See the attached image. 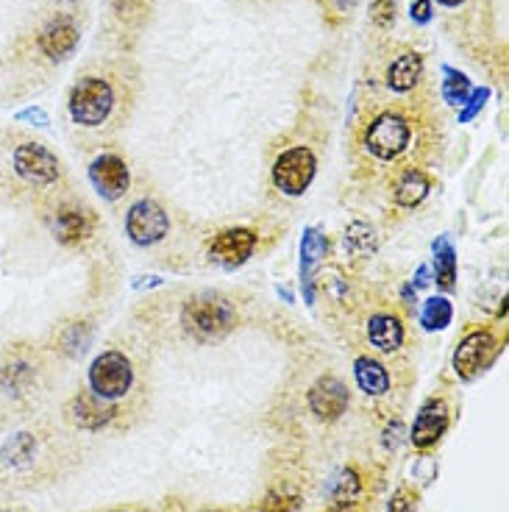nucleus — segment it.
Segmentation results:
<instances>
[{"label":"nucleus","instance_id":"f257e3e1","mask_svg":"<svg viewBox=\"0 0 509 512\" xmlns=\"http://www.w3.org/2000/svg\"><path fill=\"white\" fill-rule=\"evenodd\" d=\"M234 323H237V309L220 293L192 295L181 309V326L198 343L223 340L234 329Z\"/></svg>","mask_w":509,"mask_h":512},{"label":"nucleus","instance_id":"f03ea898","mask_svg":"<svg viewBox=\"0 0 509 512\" xmlns=\"http://www.w3.org/2000/svg\"><path fill=\"white\" fill-rule=\"evenodd\" d=\"M362 145L373 159L379 162H395L412 148V123L401 112H382L365 128Z\"/></svg>","mask_w":509,"mask_h":512},{"label":"nucleus","instance_id":"7ed1b4c3","mask_svg":"<svg viewBox=\"0 0 509 512\" xmlns=\"http://www.w3.org/2000/svg\"><path fill=\"white\" fill-rule=\"evenodd\" d=\"M73 123L84 128H95L106 123V117L115 109V90L112 84L101 76H84L76 87L70 90L67 101Z\"/></svg>","mask_w":509,"mask_h":512},{"label":"nucleus","instance_id":"20e7f679","mask_svg":"<svg viewBox=\"0 0 509 512\" xmlns=\"http://www.w3.org/2000/svg\"><path fill=\"white\" fill-rule=\"evenodd\" d=\"M131 384H134V368L123 351H103L101 357H95L90 368V387L95 396L117 401L131 390Z\"/></svg>","mask_w":509,"mask_h":512},{"label":"nucleus","instance_id":"39448f33","mask_svg":"<svg viewBox=\"0 0 509 512\" xmlns=\"http://www.w3.org/2000/svg\"><path fill=\"white\" fill-rule=\"evenodd\" d=\"M318 173V159L306 148V145H295L290 151L276 159L273 165V184L279 187L284 195H304L309 190V184Z\"/></svg>","mask_w":509,"mask_h":512},{"label":"nucleus","instance_id":"423d86ee","mask_svg":"<svg viewBox=\"0 0 509 512\" xmlns=\"http://www.w3.org/2000/svg\"><path fill=\"white\" fill-rule=\"evenodd\" d=\"M14 173L31 187H51L62 176V167L53 151H48L42 142H23L12 154Z\"/></svg>","mask_w":509,"mask_h":512},{"label":"nucleus","instance_id":"0eeeda50","mask_svg":"<svg viewBox=\"0 0 509 512\" xmlns=\"http://www.w3.org/2000/svg\"><path fill=\"white\" fill-rule=\"evenodd\" d=\"M126 231L128 237L137 245H156L162 243L170 231V220H167V212L156 201H148L142 198L137 204L128 209L126 218Z\"/></svg>","mask_w":509,"mask_h":512},{"label":"nucleus","instance_id":"6e6552de","mask_svg":"<svg viewBox=\"0 0 509 512\" xmlns=\"http://www.w3.org/2000/svg\"><path fill=\"white\" fill-rule=\"evenodd\" d=\"M256 243H259V237H256L254 229L217 231L209 240V259L223 265V268H237V265L251 259Z\"/></svg>","mask_w":509,"mask_h":512},{"label":"nucleus","instance_id":"1a4fd4ad","mask_svg":"<svg viewBox=\"0 0 509 512\" xmlns=\"http://www.w3.org/2000/svg\"><path fill=\"white\" fill-rule=\"evenodd\" d=\"M493 354H496V337L487 329L471 332L454 351V371L459 379H473L493 359Z\"/></svg>","mask_w":509,"mask_h":512},{"label":"nucleus","instance_id":"9d476101","mask_svg":"<svg viewBox=\"0 0 509 512\" xmlns=\"http://www.w3.org/2000/svg\"><path fill=\"white\" fill-rule=\"evenodd\" d=\"M98 229V218L87 206H59L53 215V237L62 245H81Z\"/></svg>","mask_w":509,"mask_h":512},{"label":"nucleus","instance_id":"9b49d317","mask_svg":"<svg viewBox=\"0 0 509 512\" xmlns=\"http://www.w3.org/2000/svg\"><path fill=\"white\" fill-rule=\"evenodd\" d=\"M348 387L337 376H323L309 390V410L318 421H337L348 410Z\"/></svg>","mask_w":509,"mask_h":512},{"label":"nucleus","instance_id":"f8f14e48","mask_svg":"<svg viewBox=\"0 0 509 512\" xmlns=\"http://www.w3.org/2000/svg\"><path fill=\"white\" fill-rule=\"evenodd\" d=\"M448 429V404L443 398H429L420 407L418 418L412 423V446L426 451L440 443V437L446 435Z\"/></svg>","mask_w":509,"mask_h":512},{"label":"nucleus","instance_id":"ddd939ff","mask_svg":"<svg viewBox=\"0 0 509 512\" xmlns=\"http://www.w3.org/2000/svg\"><path fill=\"white\" fill-rule=\"evenodd\" d=\"M90 179L95 190L101 192L106 201H117L128 192L131 176H128V165L117 154L98 156L90 165Z\"/></svg>","mask_w":509,"mask_h":512},{"label":"nucleus","instance_id":"4468645a","mask_svg":"<svg viewBox=\"0 0 509 512\" xmlns=\"http://www.w3.org/2000/svg\"><path fill=\"white\" fill-rule=\"evenodd\" d=\"M67 421L78 426V429H87V432H95L101 429L106 423L115 418V407L112 401L106 398L95 396V393H78L70 404H67Z\"/></svg>","mask_w":509,"mask_h":512},{"label":"nucleus","instance_id":"2eb2a0df","mask_svg":"<svg viewBox=\"0 0 509 512\" xmlns=\"http://www.w3.org/2000/svg\"><path fill=\"white\" fill-rule=\"evenodd\" d=\"M78 45V28L70 20H53L42 28L39 34V51L45 53L51 62H62L70 53L76 51Z\"/></svg>","mask_w":509,"mask_h":512},{"label":"nucleus","instance_id":"dca6fc26","mask_svg":"<svg viewBox=\"0 0 509 512\" xmlns=\"http://www.w3.org/2000/svg\"><path fill=\"white\" fill-rule=\"evenodd\" d=\"M368 340L373 348H379L384 354H393L407 340L404 320L398 318L395 312H379V315H373L368 323Z\"/></svg>","mask_w":509,"mask_h":512},{"label":"nucleus","instance_id":"f3484780","mask_svg":"<svg viewBox=\"0 0 509 512\" xmlns=\"http://www.w3.org/2000/svg\"><path fill=\"white\" fill-rule=\"evenodd\" d=\"M432 190V176L420 167H407L398 181H395V204L401 209H415V206Z\"/></svg>","mask_w":509,"mask_h":512},{"label":"nucleus","instance_id":"a211bd4d","mask_svg":"<svg viewBox=\"0 0 509 512\" xmlns=\"http://www.w3.org/2000/svg\"><path fill=\"white\" fill-rule=\"evenodd\" d=\"M420 76H423V59L420 53H401L395 56L390 67H387V87L393 92H409L418 87Z\"/></svg>","mask_w":509,"mask_h":512},{"label":"nucleus","instance_id":"6ab92c4d","mask_svg":"<svg viewBox=\"0 0 509 512\" xmlns=\"http://www.w3.org/2000/svg\"><path fill=\"white\" fill-rule=\"evenodd\" d=\"M376 245H379V237H376V229L370 226L368 220H351L348 229L343 231V251L354 262L370 259L376 254Z\"/></svg>","mask_w":509,"mask_h":512},{"label":"nucleus","instance_id":"aec40b11","mask_svg":"<svg viewBox=\"0 0 509 512\" xmlns=\"http://www.w3.org/2000/svg\"><path fill=\"white\" fill-rule=\"evenodd\" d=\"M34 457H37V437L31 432H17L0 448V465H6L9 471H23L34 462Z\"/></svg>","mask_w":509,"mask_h":512},{"label":"nucleus","instance_id":"412c9836","mask_svg":"<svg viewBox=\"0 0 509 512\" xmlns=\"http://www.w3.org/2000/svg\"><path fill=\"white\" fill-rule=\"evenodd\" d=\"M354 373H357L359 390L365 396H384L390 390V373H387V368H384L379 359L359 357L354 362Z\"/></svg>","mask_w":509,"mask_h":512},{"label":"nucleus","instance_id":"4be33fe9","mask_svg":"<svg viewBox=\"0 0 509 512\" xmlns=\"http://www.w3.org/2000/svg\"><path fill=\"white\" fill-rule=\"evenodd\" d=\"M92 343V323L87 320H73L62 326V332L56 334V351L64 357H81Z\"/></svg>","mask_w":509,"mask_h":512},{"label":"nucleus","instance_id":"5701e85b","mask_svg":"<svg viewBox=\"0 0 509 512\" xmlns=\"http://www.w3.org/2000/svg\"><path fill=\"white\" fill-rule=\"evenodd\" d=\"M362 496V476L354 468H343L340 474L331 479L329 485V499L334 507H351L354 501Z\"/></svg>","mask_w":509,"mask_h":512},{"label":"nucleus","instance_id":"b1692460","mask_svg":"<svg viewBox=\"0 0 509 512\" xmlns=\"http://www.w3.org/2000/svg\"><path fill=\"white\" fill-rule=\"evenodd\" d=\"M434 273H437V284L443 290L454 287V279H457V254H454V248L446 240H440L437 248H434Z\"/></svg>","mask_w":509,"mask_h":512},{"label":"nucleus","instance_id":"393cba45","mask_svg":"<svg viewBox=\"0 0 509 512\" xmlns=\"http://www.w3.org/2000/svg\"><path fill=\"white\" fill-rule=\"evenodd\" d=\"M323 251H326V240L320 237V231H306L304 243H301V276L304 279H309L315 273V268L323 262Z\"/></svg>","mask_w":509,"mask_h":512},{"label":"nucleus","instance_id":"a878e982","mask_svg":"<svg viewBox=\"0 0 509 512\" xmlns=\"http://www.w3.org/2000/svg\"><path fill=\"white\" fill-rule=\"evenodd\" d=\"M454 318V307H451V301L443 298V295H437V298H429L426 301V307H423V326L426 329H446L448 323Z\"/></svg>","mask_w":509,"mask_h":512},{"label":"nucleus","instance_id":"bb28decb","mask_svg":"<svg viewBox=\"0 0 509 512\" xmlns=\"http://www.w3.org/2000/svg\"><path fill=\"white\" fill-rule=\"evenodd\" d=\"M304 507V499L298 493H290V490H273L265 496L259 512H301Z\"/></svg>","mask_w":509,"mask_h":512},{"label":"nucleus","instance_id":"cd10ccee","mask_svg":"<svg viewBox=\"0 0 509 512\" xmlns=\"http://www.w3.org/2000/svg\"><path fill=\"white\" fill-rule=\"evenodd\" d=\"M446 98L451 103H462L468 95H471V81L462 76V73H454V70H446Z\"/></svg>","mask_w":509,"mask_h":512},{"label":"nucleus","instance_id":"c85d7f7f","mask_svg":"<svg viewBox=\"0 0 509 512\" xmlns=\"http://www.w3.org/2000/svg\"><path fill=\"white\" fill-rule=\"evenodd\" d=\"M387 512H418V496L409 487H398L390 499V510Z\"/></svg>","mask_w":509,"mask_h":512},{"label":"nucleus","instance_id":"c756f323","mask_svg":"<svg viewBox=\"0 0 509 512\" xmlns=\"http://www.w3.org/2000/svg\"><path fill=\"white\" fill-rule=\"evenodd\" d=\"M395 17V0H376L373 3V23L387 28Z\"/></svg>","mask_w":509,"mask_h":512},{"label":"nucleus","instance_id":"7c9ffc66","mask_svg":"<svg viewBox=\"0 0 509 512\" xmlns=\"http://www.w3.org/2000/svg\"><path fill=\"white\" fill-rule=\"evenodd\" d=\"M412 20L420 23V26L429 23V20H432V0H415V3H412Z\"/></svg>","mask_w":509,"mask_h":512},{"label":"nucleus","instance_id":"2f4dec72","mask_svg":"<svg viewBox=\"0 0 509 512\" xmlns=\"http://www.w3.org/2000/svg\"><path fill=\"white\" fill-rule=\"evenodd\" d=\"M326 6H329V12L340 14V17H348V14L357 9L359 0H323Z\"/></svg>","mask_w":509,"mask_h":512},{"label":"nucleus","instance_id":"473e14b6","mask_svg":"<svg viewBox=\"0 0 509 512\" xmlns=\"http://www.w3.org/2000/svg\"><path fill=\"white\" fill-rule=\"evenodd\" d=\"M115 9L120 14H131L134 9H140V0H115Z\"/></svg>","mask_w":509,"mask_h":512},{"label":"nucleus","instance_id":"72a5a7b5","mask_svg":"<svg viewBox=\"0 0 509 512\" xmlns=\"http://www.w3.org/2000/svg\"><path fill=\"white\" fill-rule=\"evenodd\" d=\"M20 120H39V126H45L48 123V117H45V112L42 109H31V112H20Z\"/></svg>","mask_w":509,"mask_h":512},{"label":"nucleus","instance_id":"f704fd0d","mask_svg":"<svg viewBox=\"0 0 509 512\" xmlns=\"http://www.w3.org/2000/svg\"><path fill=\"white\" fill-rule=\"evenodd\" d=\"M437 3H443V6H448V9H457V6H462L465 0H437Z\"/></svg>","mask_w":509,"mask_h":512},{"label":"nucleus","instance_id":"c9c22d12","mask_svg":"<svg viewBox=\"0 0 509 512\" xmlns=\"http://www.w3.org/2000/svg\"><path fill=\"white\" fill-rule=\"evenodd\" d=\"M204 512H217V510H204Z\"/></svg>","mask_w":509,"mask_h":512},{"label":"nucleus","instance_id":"e433bc0d","mask_svg":"<svg viewBox=\"0 0 509 512\" xmlns=\"http://www.w3.org/2000/svg\"><path fill=\"white\" fill-rule=\"evenodd\" d=\"M0 512H12V510H0Z\"/></svg>","mask_w":509,"mask_h":512},{"label":"nucleus","instance_id":"4c0bfd02","mask_svg":"<svg viewBox=\"0 0 509 512\" xmlns=\"http://www.w3.org/2000/svg\"><path fill=\"white\" fill-rule=\"evenodd\" d=\"M115 512H120V510H115Z\"/></svg>","mask_w":509,"mask_h":512}]
</instances>
